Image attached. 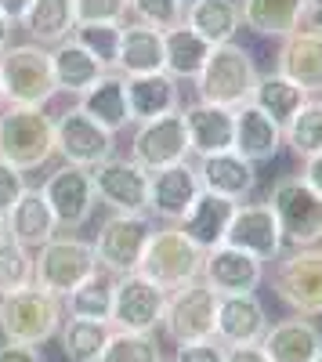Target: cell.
<instances>
[{
	"mask_svg": "<svg viewBox=\"0 0 322 362\" xmlns=\"http://www.w3.org/2000/svg\"><path fill=\"white\" fill-rule=\"evenodd\" d=\"M62 322H66L62 297L37 283L0 297V334H4V341L40 348L51 337H58Z\"/></svg>",
	"mask_w": 322,
	"mask_h": 362,
	"instance_id": "obj_1",
	"label": "cell"
},
{
	"mask_svg": "<svg viewBox=\"0 0 322 362\" xmlns=\"http://www.w3.org/2000/svg\"><path fill=\"white\" fill-rule=\"evenodd\" d=\"M54 156V119L33 105L0 109V160L18 170H40Z\"/></svg>",
	"mask_w": 322,
	"mask_h": 362,
	"instance_id": "obj_2",
	"label": "cell"
},
{
	"mask_svg": "<svg viewBox=\"0 0 322 362\" xmlns=\"http://www.w3.org/2000/svg\"><path fill=\"white\" fill-rule=\"evenodd\" d=\"M268 206L282 228V243L290 250H304L322 243V196L301 174H286L272 185Z\"/></svg>",
	"mask_w": 322,
	"mask_h": 362,
	"instance_id": "obj_3",
	"label": "cell"
},
{
	"mask_svg": "<svg viewBox=\"0 0 322 362\" xmlns=\"http://www.w3.org/2000/svg\"><path fill=\"white\" fill-rule=\"evenodd\" d=\"M0 80H4L8 105H33L44 109L54 95V69H51V47L40 44H11L0 54Z\"/></svg>",
	"mask_w": 322,
	"mask_h": 362,
	"instance_id": "obj_4",
	"label": "cell"
},
{
	"mask_svg": "<svg viewBox=\"0 0 322 362\" xmlns=\"http://www.w3.org/2000/svg\"><path fill=\"white\" fill-rule=\"evenodd\" d=\"M257 83V66L254 54L239 44H217L196 80V95L203 102H214L225 109H239L254 98Z\"/></svg>",
	"mask_w": 322,
	"mask_h": 362,
	"instance_id": "obj_5",
	"label": "cell"
},
{
	"mask_svg": "<svg viewBox=\"0 0 322 362\" xmlns=\"http://www.w3.org/2000/svg\"><path fill=\"white\" fill-rule=\"evenodd\" d=\"M203 257H207V250H199L178 225H167V228L153 232L138 272L170 293V290L196 283L203 276Z\"/></svg>",
	"mask_w": 322,
	"mask_h": 362,
	"instance_id": "obj_6",
	"label": "cell"
},
{
	"mask_svg": "<svg viewBox=\"0 0 322 362\" xmlns=\"http://www.w3.org/2000/svg\"><path fill=\"white\" fill-rule=\"evenodd\" d=\"M98 272L95 247L80 235H54L33 254V283L66 297Z\"/></svg>",
	"mask_w": 322,
	"mask_h": 362,
	"instance_id": "obj_7",
	"label": "cell"
},
{
	"mask_svg": "<svg viewBox=\"0 0 322 362\" xmlns=\"http://www.w3.org/2000/svg\"><path fill=\"white\" fill-rule=\"evenodd\" d=\"M272 290L294 315L318 319L322 315V250L304 247V250L279 254L272 268Z\"/></svg>",
	"mask_w": 322,
	"mask_h": 362,
	"instance_id": "obj_8",
	"label": "cell"
},
{
	"mask_svg": "<svg viewBox=\"0 0 322 362\" xmlns=\"http://www.w3.org/2000/svg\"><path fill=\"white\" fill-rule=\"evenodd\" d=\"M156 225L149 214H112L102 221L98 239H95V257L98 268L109 272V276H127V272H138L145 247H149Z\"/></svg>",
	"mask_w": 322,
	"mask_h": 362,
	"instance_id": "obj_9",
	"label": "cell"
},
{
	"mask_svg": "<svg viewBox=\"0 0 322 362\" xmlns=\"http://www.w3.org/2000/svg\"><path fill=\"white\" fill-rule=\"evenodd\" d=\"M163 308H167V290L145 279L141 272L116 276L112 283V329H131V334H156L163 326Z\"/></svg>",
	"mask_w": 322,
	"mask_h": 362,
	"instance_id": "obj_10",
	"label": "cell"
},
{
	"mask_svg": "<svg viewBox=\"0 0 322 362\" xmlns=\"http://www.w3.org/2000/svg\"><path fill=\"white\" fill-rule=\"evenodd\" d=\"M214 319H217V293L196 279L178 290L167 293V308H163V329L174 344H189V341H207L214 337Z\"/></svg>",
	"mask_w": 322,
	"mask_h": 362,
	"instance_id": "obj_11",
	"label": "cell"
},
{
	"mask_svg": "<svg viewBox=\"0 0 322 362\" xmlns=\"http://www.w3.org/2000/svg\"><path fill=\"white\" fill-rule=\"evenodd\" d=\"M40 192L51 203V214H54L58 228L76 232V228H83L87 221L95 218L98 192H95V177H91V170H87V167L62 163L58 170L47 174Z\"/></svg>",
	"mask_w": 322,
	"mask_h": 362,
	"instance_id": "obj_12",
	"label": "cell"
},
{
	"mask_svg": "<svg viewBox=\"0 0 322 362\" xmlns=\"http://www.w3.org/2000/svg\"><path fill=\"white\" fill-rule=\"evenodd\" d=\"M54 156H62L73 167L91 170L102 160L116 156V134L95 124L80 105H73L54 119Z\"/></svg>",
	"mask_w": 322,
	"mask_h": 362,
	"instance_id": "obj_13",
	"label": "cell"
},
{
	"mask_svg": "<svg viewBox=\"0 0 322 362\" xmlns=\"http://www.w3.org/2000/svg\"><path fill=\"white\" fill-rule=\"evenodd\" d=\"M98 203L116 214H149V170L131 156H109L91 167Z\"/></svg>",
	"mask_w": 322,
	"mask_h": 362,
	"instance_id": "obj_14",
	"label": "cell"
},
{
	"mask_svg": "<svg viewBox=\"0 0 322 362\" xmlns=\"http://www.w3.org/2000/svg\"><path fill=\"white\" fill-rule=\"evenodd\" d=\"M189 153H192V145H189V131H185V116H181V109L138 124L134 141H131V160L141 163L149 174L160 170V167L185 163Z\"/></svg>",
	"mask_w": 322,
	"mask_h": 362,
	"instance_id": "obj_15",
	"label": "cell"
},
{
	"mask_svg": "<svg viewBox=\"0 0 322 362\" xmlns=\"http://www.w3.org/2000/svg\"><path fill=\"white\" fill-rule=\"evenodd\" d=\"M228 247H239L246 254H254L257 261H275L282 254V228L275 221V210L268 203H239L232 225L225 232Z\"/></svg>",
	"mask_w": 322,
	"mask_h": 362,
	"instance_id": "obj_16",
	"label": "cell"
},
{
	"mask_svg": "<svg viewBox=\"0 0 322 362\" xmlns=\"http://www.w3.org/2000/svg\"><path fill=\"white\" fill-rule=\"evenodd\" d=\"M203 283H207L217 297L225 293H254L265 279V261H257L254 254L239 250V247H214L203 257Z\"/></svg>",
	"mask_w": 322,
	"mask_h": 362,
	"instance_id": "obj_17",
	"label": "cell"
},
{
	"mask_svg": "<svg viewBox=\"0 0 322 362\" xmlns=\"http://www.w3.org/2000/svg\"><path fill=\"white\" fill-rule=\"evenodd\" d=\"M268 312L257 300V293H225L217 297V319H214V337L225 348L239 344H261L268 334Z\"/></svg>",
	"mask_w": 322,
	"mask_h": 362,
	"instance_id": "obj_18",
	"label": "cell"
},
{
	"mask_svg": "<svg viewBox=\"0 0 322 362\" xmlns=\"http://www.w3.org/2000/svg\"><path fill=\"white\" fill-rule=\"evenodd\" d=\"M199 192H203L199 174L189 160L174 163V167H160L149 174V214L178 225L189 214V206L196 203Z\"/></svg>",
	"mask_w": 322,
	"mask_h": 362,
	"instance_id": "obj_19",
	"label": "cell"
},
{
	"mask_svg": "<svg viewBox=\"0 0 322 362\" xmlns=\"http://www.w3.org/2000/svg\"><path fill=\"white\" fill-rule=\"evenodd\" d=\"M181 116H185L189 145H192V153L199 160L228 153V148L236 145V109H225V105L196 98V102L181 105Z\"/></svg>",
	"mask_w": 322,
	"mask_h": 362,
	"instance_id": "obj_20",
	"label": "cell"
},
{
	"mask_svg": "<svg viewBox=\"0 0 322 362\" xmlns=\"http://www.w3.org/2000/svg\"><path fill=\"white\" fill-rule=\"evenodd\" d=\"M275 69L294 83H301L308 95H318L322 90V33L318 29L301 25L290 37H282L279 54H275Z\"/></svg>",
	"mask_w": 322,
	"mask_h": 362,
	"instance_id": "obj_21",
	"label": "cell"
},
{
	"mask_svg": "<svg viewBox=\"0 0 322 362\" xmlns=\"http://www.w3.org/2000/svg\"><path fill=\"white\" fill-rule=\"evenodd\" d=\"M196 174H199L203 192L225 196L232 203H243L257 189V163H250L246 156H239L236 148L217 153V156H203L199 167H196Z\"/></svg>",
	"mask_w": 322,
	"mask_h": 362,
	"instance_id": "obj_22",
	"label": "cell"
},
{
	"mask_svg": "<svg viewBox=\"0 0 322 362\" xmlns=\"http://www.w3.org/2000/svg\"><path fill=\"white\" fill-rule=\"evenodd\" d=\"M127 105H131V119L145 124L167 112L181 109V87L167 69L160 73H141V76H127Z\"/></svg>",
	"mask_w": 322,
	"mask_h": 362,
	"instance_id": "obj_23",
	"label": "cell"
},
{
	"mask_svg": "<svg viewBox=\"0 0 322 362\" xmlns=\"http://www.w3.org/2000/svg\"><path fill=\"white\" fill-rule=\"evenodd\" d=\"M261 348L268 351L272 362H315L322 351V329L311 319L294 315V319L272 322L268 334L261 337Z\"/></svg>",
	"mask_w": 322,
	"mask_h": 362,
	"instance_id": "obj_24",
	"label": "cell"
},
{
	"mask_svg": "<svg viewBox=\"0 0 322 362\" xmlns=\"http://www.w3.org/2000/svg\"><path fill=\"white\" fill-rule=\"evenodd\" d=\"M282 127L275 124V119L268 112H261L254 102L239 105L236 109V153L246 156L250 163H268L279 156V148H282Z\"/></svg>",
	"mask_w": 322,
	"mask_h": 362,
	"instance_id": "obj_25",
	"label": "cell"
},
{
	"mask_svg": "<svg viewBox=\"0 0 322 362\" xmlns=\"http://www.w3.org/2000/svg\"><path fill=\"white\" fill-rule=\"evenodd\" d=\"M239 203H232L225 196H214V192H199L196 203L189 206V214L178 221V228L192 239L199 250H214L225 243V232L232 225V214H236Z\"/></svg>",
	"mask_w": 322,
	"mask_h": 362,
	"instance_id": "obj_26",
	"label": "cell"
},
{
	"mask_svg": "<svg viewBox=\"0 0 322 362\" xmlns=\"http://www.w3.org/2000/svg\"><path fill=\"white\" fill-rule=\"evenodd\" d=\"M8 235L15 239V243L29 247V250H40L47 239L58 235V221L51 214V203L44 199L40 189H25L22 199L8 210Z\"/></svg>",
	"mask_w": 322,
	"mask_h": 362,
	"instance_id": "obj_27",
	"label": "cell"
},
{
	"mask_svg": "<svg viewBox=\"0 0 322 362\" xmlns=\"http://www.w3.org/2000/svg\"><path fill=\"white\" fill-rule=\"evenodd\" d=\"M87 116L95 119V124H102L105 131H124L127 124H134L131 119V105H127V76L124 73H105L95 87H87L80 102H76Z\"/></svg>",
	"mask_w": 322,
	"mask_h": 362,
	"instance_id": "obj_28",
	"label": "cell"
},
{
	"mask_svg": "<svg viewBox=\"0 0 322 362\" xmlns=\"http://www.w3.org/2000/svg\"><path fill=\"white\" fill-rule=\"evenodd\" d=\"M51 69H54V83L58 90H66V95H83L87 87H95L109 69L98 62V58L87 51L76 37L62 40V44H54L51 47Z\"/></svg>",
	"mask_w": 322,
	"mask_h": 362,
	"instance_id": "obj_29",
	"label": "cell"
},
{
	"mask_svg": "<svg viewBox=\"0 0 322 362\" xmlns=\"http://www.w3.org/2000/svg\"><path fill=\"white\" fill-rule=\"evenodd\" d=\"M239 11H243V25L254 29L257 37L282 40L304 25L311 0H243Z\"/></svg>",
	"mask_w": 322,
	"mask_h": 362,
	"instance_id": "obj_30",
	"label": "cell"
},
{
	"mask_svg": "<svg viewBox=\"0 0 322 362\" xmlns=\"http://www.w3.org/2000/svg\"><path fill=\"white\" fill-rule=\"evenodd\" d=\"M163 62H167V54H163V29L145 25V22H124L116 73H124V76L160 73Z\"/></svg>",
	"mask_w": 322,
	"mask_h": 362,
	"instance_id": "obj_31",
	"label": "cell"
},
{
	"mask_svg": "<svg viewBox=\"0 0 322 362\" xmlns=\"http://www.w3.org/2000/svg\"><path fill=\"white\" fill-rule=\"evenodd\" d=\"M214 44H207L192 25H174V29H163V54H167V62L163 69L174 76V80H199L203 66H207V58H210Z\"/></svg>",
	"mask_w": 322,
	"mask_h": 362,
	"instance_id": "obj_32",
	"label": "cell"
},
{
	"mask_svg": "<svg viewBox=\"0 0 322 362\" xmlns=\"http://www.w3.org/2000/svg\"><path fill=\"white\" fill-rule=\"evenodd\" d=\"M22 29L33 44L54 47L76 33V4L73 0H33V8L22 18Z\"/></svg>",
	"mask_w": 322,
	"mask_h": 362,
	"instance_id": "obj_33",
	"label": "cell"
},
{
	"mask_svg": "<svg viewBox=\"0 0 322 362\" xmlns=\"http://www.w3.org/2000/svg\"><path fill=\"white\" fill-rule=\"evenodd\" d=\"M261 112H268L279 127H286L290 119L297 116V109L308 102V90L301 83H294L290 76H282L279 69L272 73H257V83H254V98H250Z\"/></svg>",
	"mask_w": 322,
	"mask_h": 362,
	"instance_id": "obj_34",
	"label": "cell"
},
{
	"mask_svg": "<svg viewBox=\"0 0 322 362\" xmlns=\"http://www.w3.org/2000/svg\"><path fill=\"white\" fill-rule=\"evenodd\" d=\"M185 25H192L207 44H232L243 25L239 0H196L185 8Z\"/></svg>",
	"mask_w": 322,
	"mask_h": 362,
	"instance_id": "obj_35",
	"label": "cell"
},
{
	"mask_svg": "<svg viewBox=\"0 0 322 362\" xmlns=\"http://www.w3.org/2000/svg\"><path fill=\"white\" fill-rule=\"evenodd\" d=\"M112 283L116 276H102L95 272L91 279H83L73 293L62 297V305L69 312V319H95V322H109L112 319Z\"/></svg>",
	"mask_w": 322,
	"mask_h": 362,
	"instance_id": "obj_36",
	"label": "cell"
},
{
	"mask_svg": "<svg viewBox=\"0 0 322 362\" xmlns=\"http://www.w3.org/2000/svg\"><path fill=\"white\" fill-rule=\"evenodd\" d=\"M112 326L95 322V319H66L58 337H62V355L69 362H98L105 344H109Z\"/></svg>",
	"mask_w": 322,
	"mask_h": 362,
	"instance_id": "obj_37",
	"label": "cell"
},
{
	"mask_svg": "<svg viewBox=\"0 0 322 362\" xmlns=\"http://www.w3.org/2000/svg\"><path fill=\"white\" fill-rule=\"evenodd\" d=\"M282 141L294 148V156L308 160L322 153V98H308L297 116L282 127Z\"/></svg>",
	"mask_w": 322,
	"mask_h": 362,
	"instance_id": "obj_38",
	"label": "cell"
},
{
	"mask_svg": "<svg viewBox=\"0 0 322 362\" xmlns=\"http://www.w3.org/2000/svg\"><path fill=\"white\" fill-rule=\"evenodd\" d=\"M98 362H163V348L156 334H131V329H112L109 344Z\"/></svg>",
	"mask_w": 322,
	"mask_h": 362,
	"instance_id": "obj_39",
	"label": "cell"
},
{
	"mask_svg": "<svg viewBox=\"0 0 322 362\" xmlns=\"http://www.w3.org/2000/svg\"><path fill=\"white\" fill-rule=\"evenodd\" d=\"M73 37H76L87 51H91L109 73L116 69V62H120V37H124V25H116V22H80Z\"/></svg>",
	"mask_w": 322,
	"mask_h": 362,
	"instance_id": "obj_40",
	"label": "cell"
},
{
	"mask_svg": "<svg viewBox=\"0 0 322 362\" xmlns=\"http://www.w3.org/2000/svg\"><path fill=\"white\" fill-rule=\"evenodd\" d=\"M29 283H33V254H29V247L15 243L11 235H4L0 239V297Z\"/></svg>",
	"mask_w": 322,
	"mask_h": 362,
	"instance_id": "obj_41",
	"label": "cell"
},
{
	"mask_svg": "<svg viewBox=\"0 0 322 362\" xmlns=\"http://www.w3.org/2000/svg\"><path fill=\"white\" fill-rule=\"evenodd\" d=\"M131 11L145 25L174 29L185 22V0H131Z\"/></svg>",
	"mask_w": 322,
	"mask_h": 362,
	"instance_id": "obj_42",
	"label": "cell"
},
{
	"mask_svg": "<svg viewBox=\"0 0 322 362\" xmlns=\"http://www.w3.org/2000/svg\"><path fill=\"white\" fill-rule=\"evenodd\" d=\"M76 4V25L80 22H116L124 25L131 0H73Z\"/></svg>",
	"mask_w": 322,
	"mask_h": 362,
	"instance_id": "obj_43",
	"label": "cell"
},
{
	"mask_svg": "<svg viewBox=\"0 0 322 362\" xmlns=\"http://www.w3.org/2000/svg\"><path fill=\"white\" fill-rule=\"evenodd\" d=\"M25 189H29L25 185V170L11 167L8 160H0V214H8V210L22 199Z\"/></svg>",
	"mask_w": 322,
	"mask_h": 362,
	"instance_id": "obj_44",
	"label": "cell"
},
{
	"mask_svg": "<svg viewBox=\"0 0 322 362\" xmlns=\"http://www.w3.org/2000/svg\"><path fill=\"white\" fill-rule=\"evenodd\" d=\"M225 344L217 337H207V341H189V344H178L170 362H225Z\"/></svg>",
	"mask_w": 322,
	"mask_h": 362,
	"instance_id": "obj_45",
	"label": "cell"
},
{
	"mask_svg": "<svg viewBox=\"0 0 322 362\" xmlns=\"http://www.w3.org/2000/svg\"><path fill=\"white\" fill-rule=\"evenodd\" d=\"M0 362H44V355H40V348H33V344L4 341V344H0Z\"/></svg>",
	"mask_w": 322,
	"mask_h": 362,
	"instance_id": "obj_46",
	"label": "cell"
},
{
	"mask_svg": "<svg viewBox=\"0 0 322 362\" xmlns=\"http://www.w3.org/2000/svg\"><path fill=\"white\" fill-rule=\"evenodd\" d=\"M225 362H272V358H268V351L261 344H239V348L225 351Z\"/></svg>",
	"mask_w": 322,
	"mask_h": 362,
	"instance_id": "obj_47",
	"label": "cell"
},
{
	"mask_svg": "<svg viewBox=\"0 0 322 362\" xmlns=\"http://www.w3.org/2000/svg\"><path fill=\"white\" fill-rule=\"evenodd\" d=\"M29 8H33V0H0V11H4V18L11 25H22V18H25Z\"/></svg>",
	"mask_w": 322,
	"mask_h": 362,
	"instance_id": "obj_48",
	"label": "cell"
},
{
	"mask_svg": "<svg viewBox=\"0 0 322 362\" xmlns=\"http://www.w3.org/2000/svg\"><path fill=\"white\" fill-rule=\"evenodd\" d=\"M301 177L308 181V185H311V189H315L318 196H322V153H318V156H308V160H304V170H301Z\"/></svg>",
	"mask_w": 322,
	"mask_h": 362,
	"instance_id": "obj_49",
	"label": "cell"
},
{
	"mask_svg": "<svg viewBox=\"0 0 322 362\" xmlns=\"http://www.w3.org/2000/svg\"><path fill=\"white\" fill-rule=\"evenodd\" d=\"M11 33H15V25L4 18V11H0V54H4L11 47Z\"/></svg>",
	"mask_w": 322,
	"mask_h": 362,
	"instance_id": "obj_50",
	"label": "cell"
},
{
	"mask_svg": "<svg viewBox=\"0 0 322 362\" xmlns=\"http://www.w3.org/2000/svg\"><path fill=\"white\" fill-rule=\"evenodd\" d=\"M308 29H318V33H322V0H311V11H308Z\"/></svg>",
	"mask_w": 322,
	"mask_h": 362,
	"instance_id": "obj_51",
	"label": "cell"
},
{
	"mask_svg": "<svg viewBox=\"0 0 322 362\" xmlns=\"http://www.w3.org/2000/svg\"><path fill=\"white\" fill-rule=\"evenodd\" d=\"M4 235H8V218L0 214V239H4Z\"/></svg>",
	"mask_w": 322,
	"mask_h": 362,
	"instance_id": "obj_52",
	"label": "cell"
},
{
	"mask_svg": "<svg viewBox=\"0 0 322 362\" xmlns=\"http://www.w3.org/2000/svg\"><path fill=\"white\" fill-rule=\"evenodd\" d=\"M8 105V98H4V80H0V109Z\"/></svg>",
	"mask_w": 322,
	"mask_h": 362,
	"instance_id": "obj_53",
	"label": "cell"
},
{
	"mask_svg": "<svg viewBox=\"0 0 322 362\" xmlns=\"http://www.w3.org/2000/svg\"><path fill=\"white\" fill-rule=\"evenodd\" d=\"M189 4H196V0H185V8H189Z\"/></svg>",
	"mask_w": 322,
	"mask_h": 362,
	"instance_id": "obj_54",
	"label": "cell"
},
{
	"mask_svg": "<svg viewBox=\"0 0 322 362\" xmlns=\"http://www.w3.org/2000/svg\"><path fill=\"white\" fill-rule=\"evenodd\" d=\"M315 362H322V351H318V358H315Z\"/></svg>",
	"mask_w": 322,
	"mask_h": 362,
	"instance_id": "obj_55",
	"label": "cell"
}]
</instances>
